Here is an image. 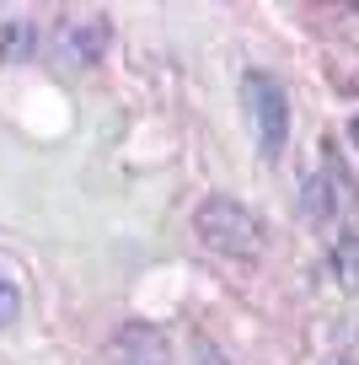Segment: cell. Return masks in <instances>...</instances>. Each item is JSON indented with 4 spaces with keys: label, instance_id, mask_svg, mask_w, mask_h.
Masks as SVG:
<instances>
[{
    "label": "cell",
    "instance_id": "1",
    "mask_svg": "<svg viewBox=\"0 0 359 365\" xmlns=\"http://www.w3.org/2000/svg\"><path fill=\"white\" fill-rule=\"evenodd\" d=\"M193 226H199V237L209 242L214 252H225V258H258V252H263V226H258V215H252L247 205L225 199V194L204 199L199 215H193Z\"/></svg>",
    "mask_w": 359,
    "mask_h": 365
},
{
    "label": "cell",
    "instance_id": "4",
    "mask_svg": "<svg viewBox=\"0 0 359 365\" xmlns=\"http://www.w3.org/2000/svg\"><path fill=\"white\" fill-rule=\"evenodd\" d=\"M333 263H338V279H343V285H359V237H343V242H338Z\"/></svg>",
    "mask_w": 359,
    "mask_h": 365
},
{
    "label": "cell",
    "instance_id": "3",
    "mask_svg": "<svg viewBox=\"0 0 359 365\" xmlns=\"http://www.w3.org/2000/svg\"><path fill=\"white\" fill-rule=\"evenodd\" d=\"M118 365H172V354H167V339H161L156 328H124L118 333V354H113Z\"/></svg>",
    "mask_w": 359,
    "mask_h": 365
},
{
    "label": "cell",
    "instance_id": "5",
    "mask_svg": "<svg viewBox=\"0 0 359 365\" xmlns=\"http://www.w3.org/2000/svg\"><path fill=\"white\" fill-rule=\"evenodd\" d=\"M16 307H22V296H16V285H6V274H0V322H11Z\"/></svg>",
    "mask_w": 359,
    "mask_h": 365
},
{
    "label": "cell",
    "instance_id": "6",
    "mask_svg": "<svg viewBox=\"0 0 359 365\" xmlns=\"http://www.w3.org/2000/svg\"><path fill=\"white\" fill-rule=\"evenodd\" d=\"M193 365H231V360H225L214 344H199V360H193Z\"/></svg>",
    "mask_w": 359,
    "mask_h": 365
},
{
    "label": "cell",
    "instance_id": "2",
    "mask_svg": "<svg viewBox=\"0 0 359 365\" xmlns=\"http://www.w3.org/2000/svg\"><path fill=\"white\" fill-rule=\"evenodd\" d=\"M241 91H247V113H252V129H258L263 156H279L284 135H290V97H284L269 76H247Z\"/></svg>",
    "mask_w": 359,
    "mask_h": 365
},
{
    "label": "cell",
    "instance_id": "7",
    "mask_svg": "<svg viewBox=\"0 0 359 365\" xmlns=\"http://www.w3.org/2000/svg\"><path fill=\"white\" fill-rule=\"evenodd\" d=\"M348 135H354V145H359V118H354V129H348Z\"/></svg>",
    "mask_w": 359,
    "mask_h": 365
}]
</instances>
